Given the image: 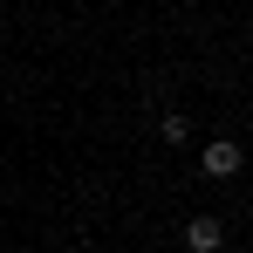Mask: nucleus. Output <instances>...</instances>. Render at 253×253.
Segmentation results:
<instances>
[{
  "label": "nucleus",
  "mask_w": 253,
  "mask_h": 253,
  "mask_svg": "<svg viewBox=\"0 0 253 253\" xmlns=\"http://www.w3.org/2000/svg\"><path fill=\"white\" fill-rule=\"evenodd\" d=\"M240 165H247V151H240L233 137H212L206 151H199V171H206V178H240Z\"/></svg>",
  "instance_id": "nucleus-1"
},
{
  "label": "nucleus",
  "mask_w": 253,
  "mask_h": 253,
  "mask_svg": "<svg viewBox=\"0 0 253 253\" xmlns=\"http://www.w3.org/2000/svg\"><path fill=\"white\" fill-rule=\"evenodd\" d=\"M185 247H192V253H219V247H226V226H219L212 212H199V219H185Z\"/></svg>",
  "instance_id": "nucleus-2"
},
{
  "label": "nucleus",
  "mask_w": 253,
  "mask_h": 253,
  "mask_svg": "<svg viewBox=\"0 0 253 253\" xmlns=\"http://www.w3.org/2000/svg\"><path fill=\"white\" fill-rule=\"evenodd\" d=\"M158 130H165V144H185V137H192V117H185V110H165Z\"/></svg>",
  "instance_id": "nucleus-3"
}]
</instances>
